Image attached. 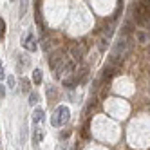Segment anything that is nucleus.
Instances as JSON below:
<instances>
[{"label":"nucleus","mask_w":150,"mask_h":150,"mask_svg":"<svg viewBox=\"0 0 150 150\" xmlns=\"http://www.w3.org/2000/svg\"><path fill=\"white\" fill-rule=\"evenodd\" d=\"M42 139H44V130L38 128V127H35V130H33V143L36 145V143L42 141Z\"/></svg>","instance_id":"6e6552de"},{"label":"nucleus","mask_w":150,"mask_h":150,"mask_svg":"<svg viewBox=\"0 0 150 150\" xmlns=\"http://www.w3.org/2000/svg\"><path fill=\"white\" fill-rule=\"evenodd\" d=\"M130 47H132V44H130V40L127 38V35H123V36H120V40L114 44V52L112 54H116L117 58H125L128 52H130Z\"/></svg>","instance_id":"f03ea898"},{"label":"nucleus","mask_w":150,"mask_h":150,"mask_svg":"<svg viewBox=\"0 0 150 150\" xmlns=\"http://www.w3.org/2000/svg\"><path fill=\"white\" fill-rule=\"evenodd\" d=\"M69 117H71V110H69V107H58L56 112L51 116V125L52 127H62V125H65L69 121Z\"/></svg>","instance_id":"f257e3e1"},{"label":"nucleus","mask_w":150,"mask_h":150,"mask_svg":"<svg viewBox=\"0 0 150 150\" xmlns=\"http://www.w3.org/2000/svg\"><path fill=\"white\" fill-rule=\"evenodd\" d=\"M107 45H109V38H107V36H101V38H100V51H105Z\"/></svg>","instance_id":"2eb2a0df"},{"label":"nucleus","mask_w":150,"mask_h":150,"mask_svg":"<svg viewBox=\"0 0 150 150\" xmlns=\"http://www.w3.org/2000/svg\"><path fill=\"white\" fill-rule=\"evenodd\" d=\"M7 87L9 89H15V78L13 76H7Z\"/></svg>","instance_id":"a211bd4d"},{"label":"nucleus","mask_w":150,"mask_h":150,"mask_svg":"<svg viewBox=\"0 0 150 150\" xmlns=\"http://www.w3.org/2000/svg\"><path fill=\"white\" fill-rule=\"evenodd\" d=\"M40 121H44V110H42V109H35V112H33V123H40Z\"/></svg>","instance_id":"9d476101"},{"label":"nucleus","mask_w":150,"mask_h":150,"mask_svg":"<svg viewBox=\"0 0 150 150\" xmlns=\"http://www.w3.org/2000/svg\"><path fill=\"white\" fill-rule=\"evenodd\" d=\"M69 54H71V60H74L76 63L81 62L83 56L87 54V44H85V42H76V44H72L71 49H69Z\"/></svg>","instance_id":"20e7f679"},{"label":"nucleus","mask_w":150,"mask_h":150,"mask_svg":"<svg viewBox=\"0 0 150 150\" xmlns=\"http://www.w3.org/2000/svg\"><path fill=\"white\" fill-rule=\"evenodd\" d=\"M146 27H150V16H148V20H146Z\"/></svg>","instance_id":"4be33fe9"},{"label":"nucleus","mask_w":150,"mask_h":150,"mask_svg":"<svg viewBox=\"0 0 150 150\" xmlns=\"http://www.w3.org/2000/svg\"><path fill=\"white\" fill-rule=\"evenodd\" d=\"M4 36H6V22H4V18H0V40Z\"/></svg>","instance_id":"f3484780"},{"label":"nucleus","mask_w":150,"mask_h":150,"mask_svg":"<svg viewBox=\"0 0 150 150\" xmlns=\"http://www.w3.org/2000/svg\"><path fill=\"white\" fill-rule=\"evenodd\" d=\"M87 72H89V67H87V65H81V67H80V71L74 74V80H76L78 83L85 81V78H87Z\"/></svg>","instance_id":"0eeeda50"},{"label":"nucleus","mask_w":150,"mask_h":150,"mask_svg":"<svg viewBox=\"0 0 150 150\" xmlns=\"http://www.w3.org/2000/svg\"><path fill=\"white\" fill-rule=\"evenodd\" d=\"M56 94H58V92H56L54 87H49V89H47V98H49V101L54 100V98H56Z\"/></svg>","instance_id":"4468645a"},{"label":"nucleus","mask_w":150,"mask_h":150,"mask_svg":"<svg viewBox=\"0 0 150 150\" xmlns=\"http://www.w3.org/2000/svg\"><path fill=\"white\" fill-rule=\"evenodd\" d=\"M33 81H35V85H40L42 83V71L40 69H35V72H33Z\"/></svg>","instance_id":"f8f14e48"},{"label":"nucleus","mask_w":150,"mask_h":150,"mask_svg":"<svg viewBox=\"0 0 150 150\" xmlns=\"http://www.w3.org/2000/svg\"><path fill=\"white\" fill-rule=\"evenodd\" d=\"M136 40L139 42V44H146V42H148V35L143 33V31H136Z\"/></svg>","instance_id":"9b49d317"},{"label":"nucleus","mask_w":150,"mask_h":150,"mask_svg":"<svg viewBox=\"0 0 150 150\" xmlns=\"http://www.w3.org/2000/svg\"><path fill=\"white\" fill-rule=\"evenodd\" d=\"M63 58H65V52H63L62 49H58V51H54V52H51V54H49V67H51V69H56L60 63H62Z\"/></svg>","instance_id":"39448f33"},{"label":"nucleus","mask_w":150,"mask_h":150,"mask_svg":"<svg viewBox=\"0 0 150 150\" xmlns=\"http://www.w3.org/2000/svg\"><path fill=\"white\" fill-rule=\"evenodd\" d=\"M27 11V0H20V16H24Z\"/></svg>","instance_id":"dca6fc26"},{"label":"nucleus","mask_w":150,"mask_h":150,"mask_svg":"<svg viewBox=\"0 0 150 150\" xmlns=\"http://www.w3.org/2000/svg\"><path fill=\"white\" fill-rule=\"evenodd\" d=\"M36 103H38V94L36 92H29V105L35 107Z\"/></svg>","instance_id":"ddd939ff"},{"label":"nucleus","mask_w":150,"mask_h":150,"mask_svg":"<svg viewBox=\"0 0 150 150\" xmlns=\"http://www.w3.org/2000/svg\"><path fill=\"white\" fill-rule=\"evenodd\" d=\"M20 89L22 92H31V81L27 78H20Z\"/></svg>","instance_id":"1a4fd4ad"},{"label":"nucleus","mask_w":150,"mask_h":150,"mask_svg":"<svg viewBox=\"0 0 150 150\" xmlns=\"http://www.w3.org/2000/svg\"><path fill=\"white\" fill-rule=\"evenodd\" d=\"M6 74H4V69H2V63H0V80H4Z\"/></svg>","instance_id":"aec40b11"},{"label":"nucleus","mask_w":150,"mask_h":150,"mask_svg":"<svg viewBox=\"0 0 150 150\" xmlns=\"http://www.w3.org/2000/svg\"><path fill=\"white\" fill-rule=\"evenodd\" d=\"M4 96H6V87H4V85H0V98H4Z\"/></svg>","instance_id":"6ab92c4d"},{"label":"nucleus","mask_w":150,"mask_h":150,"mask_svg":"<svg viewBox=\"0 0 150 150\" xmlns=\"http://www.w3.org/2000/svg\"><path fill=\"white\" fill-rule=\"evenodd\" d=\"M24 47H25L27 51H36L38 44H36V38H35V35H33V33H29V35H27V38H25V44H24Z\"/></svg>","instance_id":"423d86ee"},{"label":"nucleus","mask_w":150,"mask_h":150,"mask_svg":"<svg viewBox=\"0 0 150 150\" xmlns=\"http://www.w3.org/2000/svg\"><path fill=\"white\" fill-rule=\"evenodd\" d=\"M56 150H65V146H63V145H58V146H56Z\"/></svg>","instance_id":"412c9836"},{"label":"nucleus","mask_w":150,"mask_h":150,"mask_svg":"<svg viewBox=\"0 0 150 150\" xmlns=\"http://www.w3.org/2000/svg\"><path fill=\"white\" fill-rule=\"evenodd\" d=\"M54 71H56V78H62V74H63V76H72L74 71H76V62L63 58L62 63H60V65H58Z\"/></svg>","instance_id":"7ed1b4c3"},{"label":"nucleus","mask_w":150,"mask_h":150,"mask_svg":"<svg viewBox=\"0 0 150 150\" xmlns=\"http://www.w3.org/2000/svg\"><path fill=\"white\" fill-rule=\"evenodd\" d=\"M146 52H148V58H150V47H148V51H146Z\"/></svg>","instance_id":"5701e85b"}]
</instances>
